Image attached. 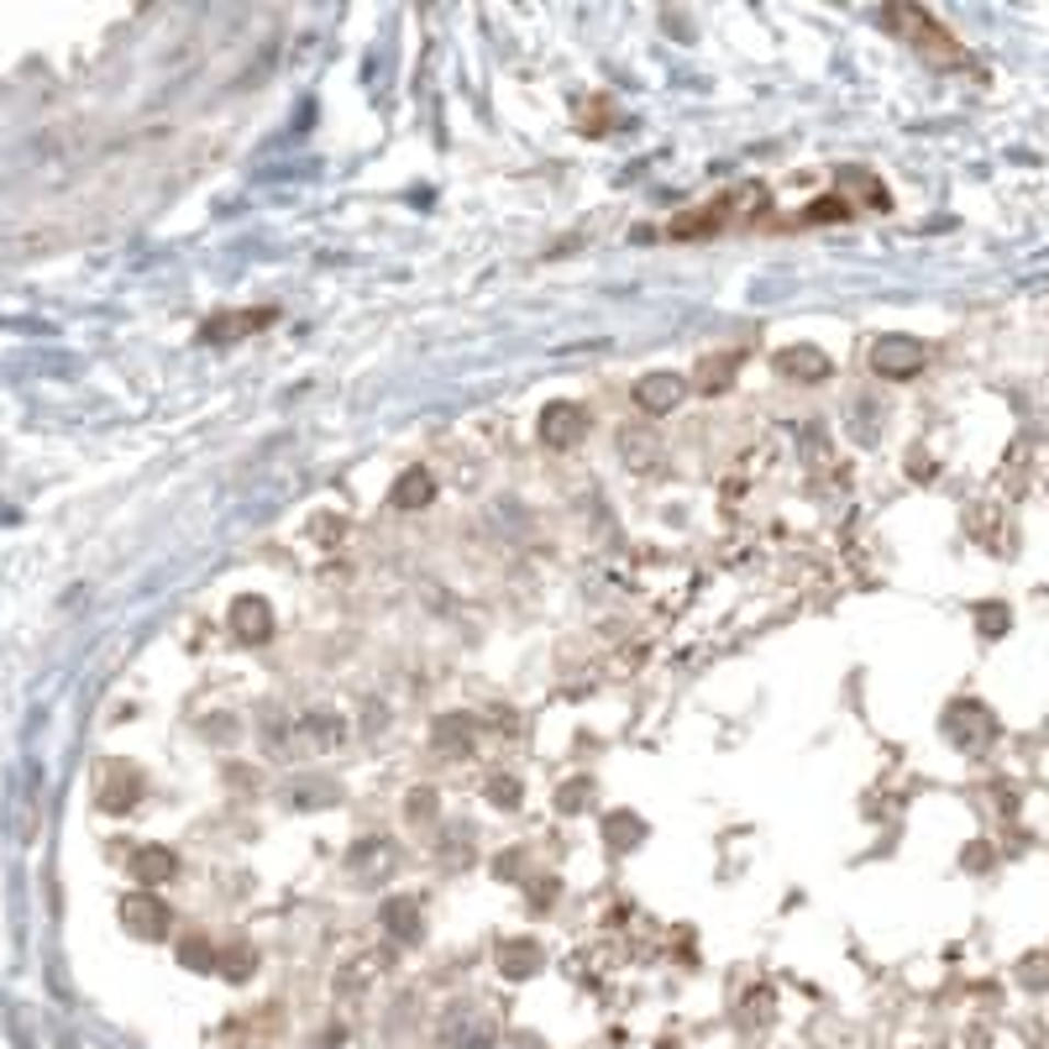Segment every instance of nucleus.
I'll return each mask as SVG.
<instances>
[{
  "label": "nucleus",
  "instance_id": "1",
  "mask_svg": "<svg viewBox=\"0 0 1049 1049\" xmlns=\"http://www.w3.org/2000/svg\"><path fill=\"white\" fill-rule=\"evenodd\" d=\"M887 26H898L907 43L924 53V58H934L939 69H960V64H971V58H966V48L955 43L945 26L934 22L929 11H918V5H892V11H887Z\"/></svg>",
  "mask_w": 1049,
  "mask_h": 1049
},
{
  "label": "nucleus",
  "instance_id": "2",
  "mask_svg": "<svg viewBox=\"0 0 1049 1049\" xmlns=\"http://www.w3.org/2000/svg\"><path fill=\"white\" fill-rule=\"evenodd\" d=\"M945 735L960 745V751H986L992 740H997V719H992V709L986 703H977V698H960V703H950L945 709Z\"/></svg>",
  "mask_w": 1049,
  "mask_h": 1049
},
{
  "label": "nucleus",
  "instance_id": "3",
  "mask_svg": "<svg viewBox=\"0 0 1049 1049\" xmlns=\"http://www.w3.org/2000/svg\"><path fill=\"white\" fill-rule=\"evenodd\" d=\"M924 362H929V347H924L918 336H882V341L871 347L877 379H918Z\"/></svg>",
  "mask_w": 1049,
  "mask_h": 1049
},
{
  "label": "nucleus",
  "instance_id": "4",
  "mask_svg": "<svg viewBox=\"0 0 1049 1049\" xmlns=\"http://www.w3.org/2000/svg\"><path fill=\"white\" fill-rule=\"evenodd\" d=\"M441 1049H494V1018L473 1002H456L441 1018Z\"/></svg>",
  "mask_w": 1049,
  "mask_h": 1049
},
{
  "label": "nucleus",
  "instance_id": "5",
  "mask_svg": "<svg viewBox=\"0 0 1049 1049\" xmlns=\"http://www.w3.org/2000/svg\"><path fill=\"white\" fill-rule=\"evenodd\" d=\"M394 866H399V850H394L383 835H368V839H358V845L347 850V871H352L362 887L388 882V871H394Z\"/></svg>",
  "mask_w": 1049,
  "mask_h": 1049
},
{
  "label": "nucleus",
  "instance_id": "6",
  "mask_svg": "<svg viewBox=\"0 0 1049 1049\" xmlns=\"http://www.w3.org/2000/svg\"><path fill=\"white\" fill-rule=\"evenodd\" d=\"M121 924L137 934V939H163L168 924H173V913H168V903H158L153 892H132V898L121 903Z\"/></svg>",
  "mask_w": 1049,
  "mask_h": 1049
},
{
  "label": "nucleus",
  "instance_id": "7",
  "mask_svg": "<svg viewBox=\"0 0 1049 1049\" xmlns=\"http://www.w3.org/2000/svg\"><path fill=\"white\" fill-rule=\"evenodd\" d=\"M100 809L105 813H126L137 798H143V771L137 766H126V762H111L105 771H100Z\"/></svg>",
  "mask_w": 1049,
  "mask_h": 1049
},
{
  "label": "nucleus",
  "instance_id": "8",
  "mask_svg": "<svg viewBox=\"0 0 1049 1049\" xmlns=\"http://www.w3.org/2000/svg\"><path fill=\"white\" fill-rule=\"evenodd\" d=\"M588 436V415H583V405H546V415H541V441L546 447H556V452H567V447H577Z\"/></svg>",
  "mask_w": 1049,
  "mask_h": 1049
},
{
  "label": "nucleus",
  "instance_id": "9",
  "mask_svg": "<svg viewBox=\"0 0 1049 1049\" xmlns=\"http://www.w3.org/2000/svg\"><path fill=\"white\" fill-rule=\"evenodd\" d=\"M771 368H777L782 379H792V383H824V379H830V358H824L819 347H809V341L782 347V352L771 358Z\"/></svg>",
  "mask_w": 1049,
  "mask_h": 1049
},
{
  "label": "nucleus",
  "instance_id": "10",
  "mask_svg": "<svg viewBox=\"0 0 1049 1049\" xmlns=\"http://www.w3.org/2000/svg\"><path fill=\"white\" fill-rule=\"evenodd\" d=\"M683 373H645L641 383H635V405L645 409V415H667V409L683 405Z\"/></svg>",
  "mask_w": 1049,
  "mask_h": 1049
},
{
  "label": "nucleus",
  "instance_id": "11",
  "mask_svg": "<svg viewBox=\"0 0 1049 1049\" xmlns=\"http://www.w3.org/2000/svg\"><path fill=\"white\" fill-rule=\"evenodd\" d=\"M232 630H237V641H247V645L268 641V635H273V609H268L258 594H241L237 604H232Z\"/></svg>",
  "mask_w": 1049,
  "mask_h": 1049
},
{
  "label": "nucleus",
  "instance_id": "12",
  "mask_svg": "<svg viewBox=\"0 0 1049 1049\" xmlns=\"http://www.w3.org/2000/svg\"><path fill=\"white\" fill-rule=\"evenodd\" d=\"M430 745L447 756V762H462L473 756V714H447L430 724Z\"/></svg>",
  "mask_w": 1049,
  "mask_h": 1049
},
{
  "label": "nucleus",
  "instance_id": "13",
  "mask_svg": "<svg viewBox=\"0 0 1049 1049\" xmlns=\"http://www.w3.org/2000/svg\"><path fill=\"white\" fill-rule=\"evenodd\" d=\"M132 877L143 887H163L179 877V856H173L168 845H143V850L132 856Z\"/></svg>",
  "mask_w": 1049,
  "mask_h": 1049
},
{
  "label": "nucleus",
  "instance_id": "14",
  "mask_svg": "<svg viewBox=\"0 0 1049 1049\" xmlns=\"http://www.w3.org/2000/svg\"><path fill=\"white\" fill-rule=\"evenodd\" d=\"M430 499H436L430 467H405V473L394 477V488H388V504H399V509H426Z\"/></svg>",
  "mask_w": 1049,
  "mask_h": 1049
},
{
  "label": "nucleus",
  "instance_id": "15",
  "mask_svg": "<svg viewBox=\"0 0 1049 1049\" xmlns=\"http://www.w3.org/2000/svg\"><path fill=\"white\" fill-rule=\"evenodd\" d=\"M383 929L394 945H415L420 939V903L415 898H388L383 903Z\"/></svg>",
  "mask_w": 1049,
  "mask_h": 1049
},
{
  "label": "nucleus",
  "instance_id": "16",
  "mask_svg": "<svg viewBox=\"0 0 1049 1049\" xmlns=\"http://www.w3.org/2000/svg\"><path fill=\"white\" fill-rule=\"evenodd\" d=\"M273 320V311H237V315H215V320H205V341H241L247 331H262Z\"/></svg>",
  "mask_w": 1049,
  "mask_h": 1049
},
{
  "label": "nucleus",
  "instance_id": "17",
  "mask_svg": "<svg viewBox=\"0 0 1049 1049\" xmlns=\"http://www.w3.org/2000/svg\"><path fill=\"white\" fill-rule=\"evenodd\" d=\"M620 456L630 462V467H656V462H662V441H656V430L624 426L620 430Z\"/></svg>",
  "mask_w": 1049,
  "mask_h": 1049
},
{
  "label": "nucleus",
  "instance_id": "18",
  "mask_svg": "<svg viewBox=\"0 0 1049 1049\" xmlns=\"http://www.w3.org/2000/svg\"><path fill=\"white\" fill-rule=\"evenodd\" d=\"M499 966H504V977H535V971H541V945L509 939V945L499 950Z\"/></svg>",
  "mask_w": 1049,
  "mask_h": 1049
},
{
  "label": "nucleus",
  "instance_id": "19",
  "mask_svg": "<svg viewBox=\"0 0 1049 1049\" xmlns=\"http://www.w3.org/2000/svg\"><path fill=\"white\" fill-rule=\"evenodd\" d=\"M604 835H609V850H630V845L645 835V824L635 813H609V819H604Z\"/></svg>",
  "mask_w": 1049,
  "mask_h": 1049
},
{
  "label": "nucleus",
  "instance_id": "20",
  "mask_svg": "<svg viewBox=\"0 0 1049 1049\" xmlns=\"http://www.w3.org/2000/svg\"><path fill=\"white\" fill-rule=\"evenodd\" d=\"M740 368V352H724V358H703L698 362V388H719L730 383V373Z\"/></svg>",
  "mask_w": 1049,
  "mask_h": 1049
},
{
  "label": "nucleus",
  "instance_id": "21",
  "mask_svg": "<svg viewBox=\"0 0 1049 1049\" xmlns=\"http://www.w3.org/2000/svg\"><path fill=\"white\" fill-rule=\"evenodd\" d=\"M215 955L221 950H211V939H200V934H190V939L179 945V960H184L190 971H215Z\"/></svg>",
  "mask_w": 1049,
  "mask_h": 1049
},
{
  "label": "nucleus",
  "instance_id": "22",
  "mask_svg": "<svg viewBox=\"0 0 1049 1049\" xmlns=\"http://www.w3.org/2000/svg\"><path fill=\"white\" fill-rule=\"evenodd\" d=\"M215 971H226L232 981H247V977H252V950H247V945L221 950V955H215Z\"/></svg>",
  "mask_w": 1049,
  "mask_h": 1049
},
{
  "label": "nucleus",
  "instance_id": "23",
  "mask_svg": "<svg viewBox=\"0 0 1049 1049\" xmlns=\"http://www.w3.org/2000/svg\"><path fill=\"white\" fill-rule=\"evenodd\" d=\"M588 792H594V782H588V777H577V782L556 787V809H562V813H583V809H588Z\"/></svg>",
  "mask_w": 1049,
  "mask_h": 1049
},
{
  "label": "nucleus",
  "instance_id": "24",
  "mask_svg": "<svg viewBox=\"0 0 1049 1049\" xmlns=\"http://www.w3.org/2000/svg\"><path fill=\"white\" fill-rule=\"evenodd\" d=\"M300 809L311 803V809H326V803H336V782H300L294 792H289Z\"/></svg>",
  "mask_w": 1049,
  "mask_h": 1049
},
{
  "label": "nucleus",
  "instance_id": "25",
  "mask_svg": "<svg viewBox=\"0 0 1049 1049\" xmlns=\"http://www.w3.org/2000/svg\"><path fill=\"white\" fill-rule=\"evenodd\" d=\"M441 860H447V866H467V860H473V835H467V830H452L447 845H441Z\"/></svg>",
  "mask_w": 1049,
  "mask_h": 1049
},
{
  "label": "nucleus",
  "instance_id": "26",
  "mask_svg": "<svg viewBox=\"0 0 1049 1049\" xmlns=\"http://www.w3.org/2000/svg\"><path fill=\"white\" fill-rule=\"evenodd\" d=\"M977 624H981V635H986V641H997V635H1007V609H1002V604H981Z\"/></svg>",
  "mask_w": 1049,
  "mask_h": 1049
},
{
  "label": "nucleus",
  "instance_id": "27",
  "mask_svg": "<svg viewBox=\"0 0 1049 1049\" xmlns=\"http://www.w3.org/2000/svg\"><path fill=\"white\" fill-rule=\"evenodd\" d=\"M488 798H494V809H520V782H515V777H494V782H488Z\"/></svg>",
  "mask_w": 1049,
  "mask_h": 1049
},
{
  "label": "nucleus",
  "instance_id": "28",
  "mask_svg": "<svg viewBox=\"0 0 1049 1049\" xmlns=\"http://www.w3.org/2000/svg\"><path fill=\"white\" fill-rule=\"evenodd\" d=\"M409 824H426V819H430V813H436V792H430V787H415V792H409Z\"/></svg>",
  "mask_w": 1049,
  "mask_h": 1049
},
{
  "label": "nucleus",
  "instance_id": "29",
  "mask_svg": "<svg viewBox=\"0 0 1049 1049\" xmlns=\"http://www.w3.org/2000/svg\"><path fill=\"white\" fill-rule=\"evenodd\" d=\"M1024 986H1049V960H1024Z\"/></svg>",
  "mask_w": 1049,
  "mask_h": 1049
},
{
  "label": "nucleus",
  "instance_id": "30",
  "mask_svg": "<svg viewBox=\"0 0 1049 1049\" xmlns=\"http://www.w3.org/2000/svg\"><path fill=\"white\" fill-rule=\"evenodd\" d=\"M762 1013H771V992H751V1002H745V1024H762Z\"/></svg>",
  "mask_w": 1049,
  "mask_h": 1049
},
{
  "label": "nucleus",
  "instance_id": "31",
  "mask_svg": "<svg viewBox=\"0 0 1049 1049\" xmlns=\"http://www.w3.org/2000/svg\"><path fill=\"white\" fill-rule=\"evenodd\" d=\"M845 215H850V211H845L839 200H819V205L809 211V221H845Z\"/></svg>",
  "mask_w": 1049,
  "mask_h": 1049
},
{
  "label": "nucleus",
  "instance_id": "32",
  "mask_svg": "<svg viewBox=\"0 0 1049 1049\" xmlns=\"http://www.w3.org/2000/svg\"><path fill=\"white\" fill-rule=\"evenodd\" d=\"M311 535H320V541H336V535H341V520H315Z\"/></svg>",
  "mask_w": 1049,
  "mask_h": 1049
}]
</instances>
